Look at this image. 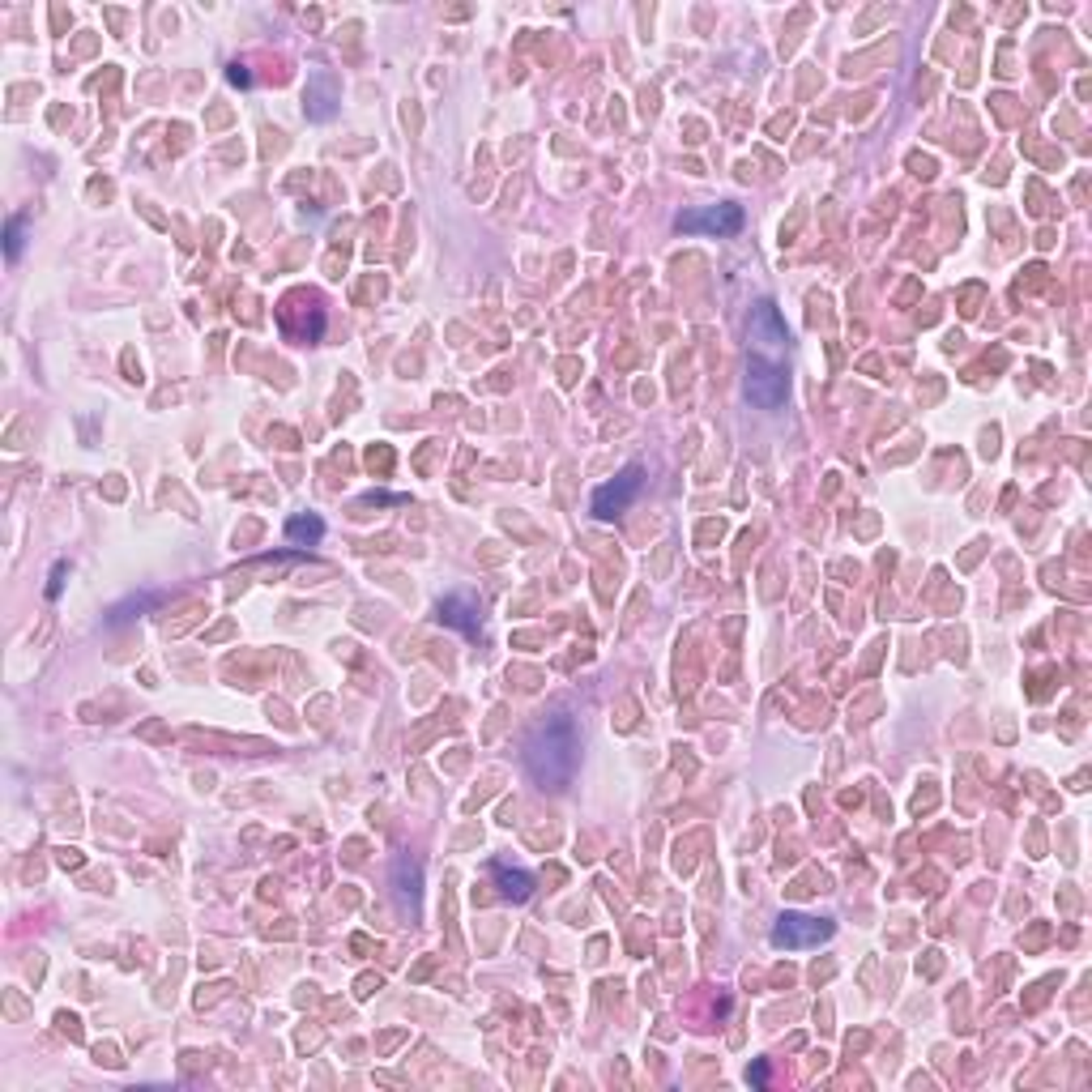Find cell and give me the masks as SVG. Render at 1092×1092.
<instances>
[{
	"instance_id": "cell-1",
	"label": "cell",
	"mask_w": 1092,
	"mask_h": 1092,
	"mask_svg": "<svg viewBox=\"0 0 1092 1092\" xmlns=\"http://www.w3.org/2000/svg\"><path fill=\"white\" fill-rule=\"evenodd\" d=\"M525 768L550 794H563L576 781V768H581V730H576V721L568 713H555V717L538 721V730L525 743Z\"/></svg>"
},
{
	"instance_id": "cell-2",
	"label": "cell",
	"mask_w": 1092,
	"mask_h": 1092,
	"mask_svg": "<svg viewBox=\"0 0 1092 1092\" xmlns=\"http://www.w3.org/2000/svg\"><path fill=\"white\" fill-rule=\"evenodd\" d=\"M786 393H790L786 367L773 363V359L751 354V359H747V401L760 405V410H781V405H786Z\"/></svg>"
},
{
	"instance_id": "cell-3",
	"label": "cell",
	"mask_w": 1092,
	"mask_h": 1092,
	"mask_svg": "<svg viewBox=\"0 0 1092 1092\" xmlns=\"http://www.w3.org/2000/svg\"><path fill=\"white\" fill-rule=\"evenodd\" d=\"M683 235H739L743 231V209L739 205H708V209H687L674 218Z\"/></svg>"
},
{
	"instance_id": "cell-4",
	"label": "cell",
	"mask_w": 1092,
	"mask_h": 1092,
	"mask_svg": "<svg viewBox=\"0 0 1092 1092\" xmlns=\"http://www.w3.org/2000/svg\"><path fill=\"white\" fill-rule=\"evenodd\" d=\"M747 338L755 342V354L760 359H773L777 350H786V320H781V312H777V303H755L751 307V325H747ZM777 363V359H773Z\"/></svg>"
},
{
	"instance_id": "cell-5",
	"label": "cell",
	"mask_w": 1092,
	"mask_h": 1092,
	"mask_svg": "<svg viewBox=\"0 0 1092 1092\" xmlns=\"http://www.w3.org/2000/svg\"><path fill=\"white\" fill-rule=\"evenodd\" d=\"M824 939H832V922L828 918H802V913H786L773 931L777 947H819Z\"/></svg>"
},
{
	"instance_id": "cell-6",
	"label": "cell",
	"mask_w": 1092,
	"mask_h": 1092,
	"mask_svg": "<svg viewBox=\"0 0 1092 1092\" xmlns=\"http://www.w3.org/2000/svg\"><path fill=\"white\" fill-rule=\"evenodd\" d=\"M641 487H645V465L641 461H632L615 483H606L602 491L594 496V512L597 516H615V512H623L632 499L641 496Z\"/></svg>"
},
{
	"instance_id": "cell-7",
	"label": "cell",
	"mask_w": 1092,
	"mask_h": 1092,
	"mask_svg": "<svg viewBox=\"0 0 1092 1092\" xmlns=\"http://www.w3.org/2000/svg\"><path fill=\"white\" fill-rule=\"evenodd\" d=\"M333 102H338V77L333 73H312L307 77V90H303V107L312 120H329L333 115Z\"/></svg>"
},
{
	"instance_id": "cell-8",
	"label": "cell",
	"mask_w": 1092,
	"mask_h": 1092,
	"mask_svg": "<svg viewBox=\"0 0 1092 1092\" xmlns=\"http://www.w3.org/2000/svg\"><path fill=\"white\" fill-rule=\"evenodd\" d=\"M440 623L461 628L465 636H478V602L470 594H452L440 602Z\"/></svg>"
},
{
	"instance_id": "cell-9",
	"label": "cell",
	"mask_w": 1092,
	"mask_h": 1092,
	"mask_svg": "<svg viewBox=\"0 0 1092 1092\" xmlns=\"http://www.w3.org/2000/svg\"><path fill=\"white\" fill-rule=\"evenodd\" d=\"M496 879H499V888H503L508 900H530V892H534V879H530L525 871H508V866L496 862Z\"/></svg>"
},
{
	"instance_id": "cell-10",
	"label": "cell",
	"mask_w": 1092,
	"mask_h": 1092,
	"mask_svg": "<svg viewBox=\"0 0 1092 1092\" xmlns=\"http://www.w3.org/2000/svg\"><path fill=\"white\" fill-rule=\"evenodd\" d=\"M393 884H398V896H401V900H405V905L414 909V905H418V866L401 858L398 866H393Z\"/></svg>"
},
{
	"instance_id": "cell-11",
	"label": "cell",
	"mask_w": 1092,
	"mask_h": 1092,
	"mask_svg": "<svg viewBox=\"0 0 1092 1092\" xmlns=\"http://www.w3.org/2000/svg\"><path fill=\"white\" fill-rule=\"evenodd\" d=\"M325 534V525L316 521V516H295V521H286V538H295V543H316Z\"/></svg>"
},
{
	"instance_id": "cell-12",
	"label": "cell",
	"mask_w": 1092,
	"mask_h": 1092,
	"mask_svg": "<svg viewBox=\"0 0 1092 1092\" xmlns=\"http://www.w3.org/2000/svg\"><path fill=\"white\" fill-rule=\"evenodd\" d=\"M4 252H9V260H17V252H22V218H9V231H4Z\"/></svg>"
},
{
	"instance_id": "cell-13",
	"label": "cell",
	"mask_w": 1092,
	"mask_h": 1092,
	"mask_svg": "<svg viewBox=\"0 0 1092 1092\" xmlns=\"http://www.w3.org/2000/svg\"><path fill=\"white\" fill-rule=\"evenodd\" d=\"M367 465H372V470H380V474H389L393 452H389V448H372V452H367Z\"/></svg>"
},
{
	"instance_id": "cell-14",
	"label": "cell",
	"mask_w": 1092,
	"mask_h": 1092,
	"mask_svg": "<svg viewBox=\"0 0 1092 1092\" xmlns=\"http://www.w3.org/2000/svg\"><path fill=\"white\" fill-rule=\"evenodd\" d=\"M376 990H380V977H359V986H354L359 998H367V994H376Z\"/></svg>"
},
{
	"instance_id": "cell-15",
	"label": "cell",
	"mask_w": 1092,
	"mask_h": 1092,
	"mask_svg": "<svg viewBox=\"0 0 1092 1092\" xmlns=\"http://www.w3.org/2000/svg\"><path fill=\"white\" fill-rule=\"evenodd\" d=\"M60 585H64V563H56V568H51V585H48V597H60Z\"/></svg>"
},
{
	"instance_id": "cell-16",
	"label": "cell",
	"mask_w": 1092,
	"mask_h": 1092,
	"mask_svg": "<svg viewBox=\"0 0 1092 1092\" xmlns=\"http://www.w3.org/2000/svg\"><path fill=\"white\" fill-rule=\"evenodd\" d=\"M56 1024H60V1029H64V1033H69L73 1042L82 1037V1029H77V1020H73V1016H56Z\"/></svg>"
},
{
	"instance_id": "cell-17",
	"label": "cell",
	"mask_w": 1092,
	"mask_h": 1092,
	"mask_svg": "<svg viewBox=\"0 0 1092 1092\" xmlns=\"http://www.w3.org/2000/svg\"><path fill=\"white\" fill-rule=\"evenodd\" d=\"M60 866H82V853H77V849H64V853H60Z\"/></svg>"
},
{
	"instance_id": "cell-18",
	"label": "cell",
	"mask_w": 1092,
	"mask_h": 1092,
	"mask_svg": "<svg viewBox=\"0 0 1092 1092\" xmlns=\"http://www.w3.org/2000/svg\"><path fill=\"white\" fill-rule=\"evenodd\" d=\"M747 1076H751V1084H764V1080H768V1067H764V1062H755Z\"/></svg>"
},
{
	"instance_id": "cell-19",
	"label": "cell",
	"mask_w": 1092,
	"mask_h": 1092,
	"mask_svg": "<svg viewBox=\"0 0 1092 1092\" xmlns=\"http://www.w3.org/2000/svg\"><path fill=\"white\" fill-rule=\"evenodd\" d=\"M231 82H235V86H248V73H244V64H231Z\"/></svg>"
}]
</instances>
